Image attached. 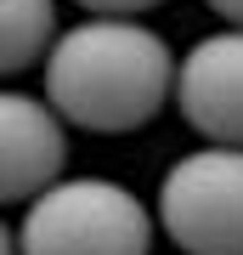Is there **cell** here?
Wrapping results in <instances>:
<instances>
[{"label": "cell", "mask_w": 243, "mask_h": 255, "mask_svg": "<svg viewBox=\"0 0 243 255\" xmlns=\"http://www.w3.org/2000/svg\"><path fill=\"white\" fill-rule=\"evenodd\" d=\"M159 233L181 255H243V147L181 153L159 182Z\"/></svg>", "instance_id": "cell-3"}, {"label": "cell", "mask_w": 243, "mask_h": 255, "mask_svg": "<svg viewBox=\"0 0 243 255\" xmlns=\"http://www.w3.org/2000/svg\"><path fill=\"white\" fill-rule=\"evenodd\" d=\"M175 108L204 142L243 147V28L238 23L192 40L175 74Z\"/></svg>", "instance_id": "cell-5"}, {"label": "cell", "mask_w": 243, "mask_h": 255, "mask_svg": "<svg viewBox=\"0 0 243 255\" xmlns=\"http://www.w3.org/2000/svg\"><path fill=\"white\" fill-rule=\"evenodd\" d=\"M74 6H85V17H142L164 0H74Z\"/></svg>", "instance_id": "cell-7"}, {"label": "cell", "mask_w": 243, "mask_h": 255, "mask_svg": "<svg viewBox=\"0 0 243 255\" xmlns=\"http://www.w3.org/2000/svg\"><path fill=\"white\" fill-rule=\"evenodd\" d=\"M0 74L17 80L34 63H45L57 46V0H0Z\"/></svg>", "instance_id": "cell-6"}, {"label": "cell", "mask_w": 243, "mask_h": 255, "mask_svg": "<svg viewBox=\"0 0 243 255\" xmlns=\"http://www.w3.org/2000/svg\"><path fill=\"white\" fill-rule=\"evenodd\" d=\"M204 6L215 11L221 23H238V28H243V0H204Z\"/></svg>", "instance_id": "cell-8"}, {"label": "cell", "mask_w": 243, "mask_h": 255, "mask_svg": "<svg viewBox=\"0 0 243 255\" xmlns=\"http://www.w3.org/2000/svg\"><path fill=\"white\" fill-rule=\"evenodd\" d=\"M11 233L23 255H153L159 210L113 176H63L17 210Z\"/></svg>", "instance_id": "cell-2"}, {"label": "cell", "mask_w": 243, "mask_h": 255, "mask_svg": "<svg viewBox=\"0 0 243 255\" xmlns=\"http://www.w3.org/2000/svg\"><path fill=\"white\" fill-rule=\"evenodd\" d=\"M68 164V119L51 97L34 91H0V199L23 210L34 193L63 182Z\"/></svg>", "instance_id": "cell-4"}, {"label": "cell", "mask_w": 243, "mask_h": 255, "mask_svg": "<svg viewBox=\"0 0 243 255\" xmlns=\"http://www.w3.org/2000/svg\"><path fill=\"white\" fill-rule=\"evenodd\" d=\"M175 51L142 17H80L45 57V97L57 114L96 136H125L175 102Z\"/></svg>", "instance_id": "cell-1"}]
</instances>
